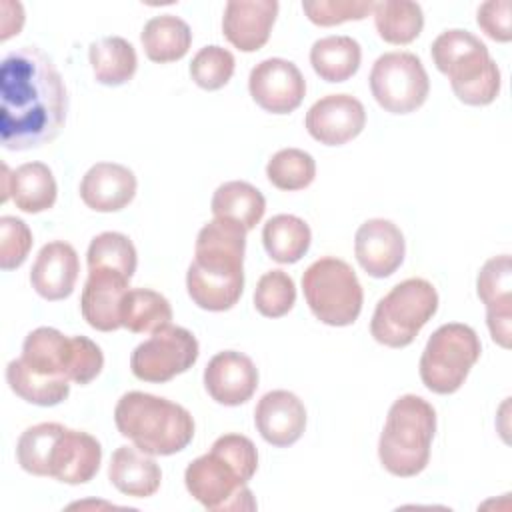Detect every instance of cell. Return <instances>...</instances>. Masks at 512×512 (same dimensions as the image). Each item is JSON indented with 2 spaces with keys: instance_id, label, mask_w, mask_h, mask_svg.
<instances>
[{
  "instance_id": "cell-9",
  "label": "cell",
  "mask_w": 512,
  "mask_h": 512,
  "mask_svg": "<svg viewBox=\"0 0 512 512\" xmlns=\"http://www.w3.org/2000/svg\"><path fill=\"white\" fill-rule=\"evenodd\" d=\"M438 310V292L424 278H408L378 300L370 320V334L388 348H404Z\"/></svg>"
},
{
  "instance_id": "cell-21",
  "label": "cell",
  "mask_w": 512,
  "mask_h": 512,
  "mask_svg": "<svg viewBox=\"0 0 512 512\" xmlns=\"http://www.w3.org/2000/svg\"><path fill=\"white\" fill-rule=\"evenodd\" d=\"M276 16V0H230L224 6L222 32L240 52H256L268 42Z\"/></svg>"
},
{
  "instance_id": "cell-25",
  "label": "cell",
  "mask_w": 512,
  "mask_h": 512,
  "mask_svg": "<svg viewBox=\"0 0 512 512\" xmlns=\"http://www.w3.org/2000/svg\"><path fill=\"white\" fill-rule=\"evenodd\" d=\"M108 478L112 486L132 498L156 494L162 482V470L156 460L136 446H118L112 452Z\"/></svg>"
},
{
  "instance_id": "cell-11",
  "label": "cell",
  "mask_w": 512,
  "mask_h": 512,
  "mask_svg": "<svg viewBox=\"0 0 512 512\" xmlns=\"http://www.w3.org/2000/svg\"><path fill=\"white\" fill-rule=\"evenodd\" d=\"M482 352L478 334L460 322L432 332L420 356V378L434 394H454L468 378Z\"/></svg>"
},
{
  "instance_id": "cell-19",
  "label": "cell",
  "mask_w": 512,
  "mask_h": 512,
  "mask_svg": "<svg viewBox=\"0 0 512 512\" xmlns=\"http://www.w3.org/2000/svg\"><path fill=\"white\" fill-rule=\"evenodd\" d=\"M124 274L108 268H88V278L80 296V310L84 320L100 332H114L120 324V304L128 292Z\"/></svg>"
},
{
  "instance_id": "cell-2",
  "label": "cell",
  "mask_w": 512,
  "mask_h": 512,
  "mask_svg": "<svg viewBox=\"0 0 512 512\" xmlns=\"http://www.w3.org/2000/svg\"><path fill=\"white\" fill-rule=\"evenodd\" d=\"M246 230L234 220L214 218L196 236L194 260L186 272L192 302L208 312L230 310L244 290Z\"/></svg>"
},
{
  "instance_id": "cell-13",
  "label": "cell",
  "mask_w": 512,
  "mask_h": 512,
  "mask_svg": "<svg viewBox=\"0 0 512 512\" xmlns=\"http://www.w3.org/2000/svg\"><path fill=\"white\" fill-rule=\"evenodd\" d=\"M198 354L196 336L182 326L168 324L134 348L130 370L138 380L162 384L192 368Z\"/></svg>"
},
{
  "instance_id": "cell-35",
  "label": "cell",
  "mask_w": 512,
  "mask_h": 512,
  "mask_svg": "<svg viewBox=\"0 0 512 512\" xmlns=\"http://www.w3.org/2000/svg\"><path fill=\"white\" fill-rule=\"evenodd\" d=\"M296 286L284 270H270L260 276L254 290V306L266 318H280L292 310Z\"/></svg>"
},
{
  "instance_id": "cell-7",
  "label": "cell",
  "mask_w": 512,
  "mask_h": 512,
  "mask_svg": "<svg viewBox=\"0 0 512 512\" xmlns=\"http://www.w3.org/2000/svg\"><path fill=\"white\" fill-rule=\"evenodd\" d=\"M436 432V410L416 394H404L388 410L378 458L382 466L400 478L420 474L430 460V444Z\"/></svg>"
},
{
  "instance_id": "cell-38",
  "label": "cell",
  "mask_w": 512,
  "mask_h": 512,
  "mask_svg": "<svg viewBox=\"0 0 512 512\" xmlns=\"http://www.w3.org/2000/svg\"><path fill=\"white\" fill-rule=\"evenodd\" d=\"M32 248V232L16 216L0 218V268L14 270L24 264Z\"/></svg>"
},
{
  "instance_id": "cell-20",
  "label": "cell",
  "mask_w": 512,
  "mask_h": 512,
  "mask_svg": "<svg viewBox=\"0 0 512 512\" xmlns=\"http://www.w3.org/2000/svg\"><path fill=\"white\" fill-rule=\"evenodd\" d=\"M254 422L268 444L288 448L304 434L306 408L296 394L288 390H272L258 400Z\"/></svg>"
},
{
  "instance_id": "cell-32",
  "label": "cell",
  "mask_w": 512,
  "mask_h": 512,
  "mask_svg": "<svg viewBox=\"0 0 512 512\" xmlns=\"http://www.w3.org/2000/svg\"><path fill=\"white\" fill-rule=\"evenodd\" d=\"M372 14L378 36L388 44H410L424 28L422 8L410 0L374 2Z\"/></svg>"
},
{
  "instance_id": "cell-14",
  "label": "cell",
  "mask_w": 512,
  "mask_h": 512,
  "mask_svg": "<svg viewBox=\"0 0 512 512\" xmlns=\"http://www.w3.org/2000/svg\"><path fill=\"white\" fill-rule=\"evenodd\" d=\"M252 100L270 114L294 112L306 94V80L298 66L284 58H266L250 70Z\"/></svg>"
},
{
  "instance_id": "cell-39",
  "label": "cell",
  "mask_w": 512,
  "mask_h": 512,
  "mask_svg": "<svg viewBox=\"0 0 512 512\" xmlns=\"http://www.w3.org/2000/svg\"><path fill=\"white\" fill-rule=\"evenodd\" d=\"M104 366V354L96 342L86 336H72L70 380L84 386L90 384Z\"/></svg>"
},
{
  "instance_id": "cell-22",
  "label": "cell",
  "mask_w": 512,
  "mask_h": 512,
  "mask_svg": "<svg viewBox=\"0 0 512 512\" xmlns=\"http://www.w3.org/2000/svg\"><path fill=\"white\" fill-rule=\"evenodd\" d=\"M78 272L80 262L76 250L64 240H54L40 248L30 270V284L38 296L56 302L72 294Z\"/></svg>"
},
{
  "instance_id": "cell-28",
  "label": "cell",
  "mask_w": 512,
  "mask_h": 512,
  "mask_svg": "<svg viewBox=\"0 0 512 512\" xmlns=\"http://www.w3.org/2000/svg\"><path fill=\"white\" fill-rule=\"evenodd\" d=\"M214 218H226L240 224L246 232L252 230L266 212V200L262 192L244 180L224 182L212 196Z\"/></svg>"
},
{
  "instance_id": "cell-3",
  "label": "cell",
  "mask_w": 512,
  "mask_h": 512,
  "mask_svg": "<svg viewBox=\"0 0 512 512\" xmlns=\"http://www.w3.org/2000/svg\"><path fill=\"white\" fill-rule=\"evenodd\" d=\"M256 468L254 442L242 434H224L214 440L210 452L186 466V490L212 512L256 510V500L248 488Z\"/></svg>"
},
{
  "instance_id": "cell-26",
  "label": "cell",
  "mask_w": 512,
  "mask_h": 512,
  "mask_svg": "<svg viewBox=\"0 0 512 512\" xmlns=\"http://www.w3.org/2000/svg\"><path fill=\"white\" fill-rule=\"evenodd\" d=\"M140 42L148 60L168 64L188 54L192 44V30L182 18L174 14H160L144 24Z\"/></svg>"
},
{
  "instance_id": "cell-17",
  "label": "cell",
  "mask_w": 512,
  "mask_h": 512,
  "mask_svg": "<svg viewBox=\"0 0 512 512\" xmlns=\"http://www.w3.org/2000/svg\"><path fill=\"white\" fill-rule=\"evenodd\" d=\"M354 254L366 274L372 278H388L404 262V234L392 220H366L356 230Z\"/></svg>"
},
{
  "instance_id": "cell-10",
  "label": "cell",
  "mask_w": 512,
  "mask_h": 512,
  "mask_svg": "<svg viewBox=\"0 0 512 512\" xmlns=\"http://www.w3.org/2000/svg\"><path fill=\"white\" fill-rule=\"evenodd\" d=\"M302 290L312 314L328 326H350L362 310L364 292L348 262L324 256L302 274Z\"/></svg>"
},
{
  "instance_id": "cell-1",
  "label": "cell",
  "mask_w": 512,
  "mask_h": 512,
  "mask_svg": "<svg viewBox=\"0 0 512 512\" xmlns=\"http://www.w3.org/2000/svg\"><path fill=\"white\" fill-rule=\"evenodd\" d=\"M68 94L54 62L38 46L8 52L0 66V138L8 150L52 142L66 122Z\"/></svg>"
},
{
  "instance_id": "cell-36",
  "label": "cell",
  "mask_w": 512,
  "mask_h": 512,
  "mask_svg": "<svg viewBox=\"0 0 512 512\" xmlns=\"http://www.w3.org/2000/svg\"><path fill=\"white\" fill-rule=\"evenodd\" d=\"M236 60L230 50L210 44L200 48L190 62L192 80L204 90H220L234 74Z\"/></svg>"
},
{
  "instance_id": "cell-31",
  "label": "cell",
  "mask_w": 512,
  "mask_h": 512,
  "mask_svg": "<svg viewBox=\"0 0 512 512\" xmlns=\"http://www.w3.org/2000/svg\"><path fill=\"white\" fill-rule=\"evenodd\" d=\"M172 320L170 302L150 288H128L120 304V324L134 334H152Z\"/></svg>"
},
{
  "instance_id": "cell-15",
  "label": "cell",
  "mask_w": 512,
  "mask_h": 512,
  "mask_svg": "<svg viewBox=\"0 0 512 512\" xmlns=\"http://www.w3.org/2000/svg\"><path fill=\"white\" fill-rule=\"evenodd\" d=\"M366 124L362 102L350 94H328L306 112L308 134L326 146H342L356 138Z\"/></svg>"
},
{
  "instance_id": "cell-34",
  "label": "cell",
  "mask_w": 512,
  "mask_h": 512,
  "mask_svg": "<svg viewBox=\"0 0 512 512\" xmlns=\"http://www.w3.org/2000/svg\"><path fill=\"white\" fill-rule=\"evenodd\" d=\"M88 268H108L132 278L138 254L132 240L120 232H102L92 238L86 254Z\"/></svg>"
},
{
  "instance_id": "cell-24",
  "label": "cell",
  "mask_w": 512,
  "mask_h": 512,
  "mask_svg": "<svg viewBox=\"0 0 512 512\" xmlns=\"http://www.w3.org/2000/svg\"><path fill=\"white\" fill-rule=\"evenodd\" d=\"M4 194L2 200H14L16 208L28 214L50 210L56 202L58 186L52 170L44 162H26L14 172L4 166Z\"/></svg>"
},
{
  "instance_id": "cell-5",
  "label": "cell",
  "mask_w": 512,
  "mask_h": 512,
  "mask_svg": "<svg viewBox=\"0 0 512 512\" xmlns=\"http://www.w3.org/2000/svg\"><path fill=\"white\" fill-rule=\"evenodd\" d=\"M72 336L40 326L24 338L22 354L8 362L6 382L22 400L36 406H56L70 394Z\"/></svg>"
},
{
  "instance_id": "cell-8",
  "label": "cell",
  "mask_w": 512,
  "mask_h": 512,
  "mask_svg": "<svg viewBox=\"0 0 512 512\" xmlns=\"http://www.w3.org/2000/svg\"><path fill=\"white\" fill-rule=\"evenodd\" d=\"M430 54L460 102L486 106L500 94V70L486 44L472 32L460 28L442 32L432 42Z\"/></svg>"
},
{
  "instance_id": "cell-16",
  "label": "cell",
  "mask_w": 512,
  "mask_h": 512,
  "mask_svg": "<svg viewBox=\"0 0 512 512\" xmlns=\"http://www.w3.org/2000/svg\"><path fill=\"white\" fill-rule=\"evenodd\" d=\"M476 292L486 306V324L492 340L502 348H510L512 264L508 254H500L484 262L476 278Z\"/></svg>"
},
{
  "instance_id": "cell-33",
  "label": "cell",
  "mask_w": 512,
  "mask_h": 512,
  "mask_svg": "<svg viewBox=\"0 0 512 512\" xmlns=\"http://www.w3.org/2000/svg\"><path fill=\"white\" fill-rule=\"evenodd\" d=\"M266 176L278 190H304L316 176V162L300 148H284L268 160Z\"/></svg>"
},
{
  "instance_id": "cell-27",
  "label": "cell",
  "mask_w": 512,
  "mask_h": 512,
  "mask_svg": "<svg viewBox=\"0 0 512 512\" xmlns=\"http://www.w3.org/2000/svg\"><path fill=\"white\" fill-rule=\"evenodd\" d=\"M90 66L96 82L104 86H122L136 74L138 56L134 46L122 36H106L90 44Z\"/></svg>"
},
{
  "instance_id": "cell-6",
  "label": "cell",
  "mask_w": 512,
  "mask_h": 512,
  "mask_svg": "<svg viewBox=\"0 0 512 512\" xmlns=\"http://www.w3.org/2000/svg\"><path fill=\"white\" fill-rule=\"evenodd\" d=\"M114 422L124 438L150 456H172L194 438V418L184 406L140 390L118 400Z\"/></svg>"
},
{
  "instance_id": "cell-12",
  "label": "cell",
  "mask_w": 512,
  "mask_h": 512,
  "mask_svg": "<svg viewBox=\"0 0 512 512\" xmlns=\"http://www.w3.org/2000/svg\"><path fill=\"white\" fill-rule=\"evenodd\" d=\"M370 90L376 102L390 114L418 110L430 92V80L422 60L412 52H386L370 70Z\"/></svg>"
},
{
  "instance_id": "cell-37",
  "label": "cell",
  "mask_w": 512,
  "mask_h": 512,
  "mask_svg": "<svg viewBox=\"0 0 512 512\" xmlns=\"http://www.w3.org/2000/svg\"><path fill=\"white\" fill-rule=\"evenodd\" d=\"M374 2L370 0H316L302 2V10L316 26H336L350 20H364L372 14Z\"/></svg>"
},
{
  "instance_id": "cell-23",
  "label": "cell",
  "mask_w": 512,
  "mask_h": 512,
  "mask_svg": "<svg viewBox=\"0 0 512 512\" xmlns=\"http://www.w3.org/2000/svg\"><path fill=\"white\" fill-rule=\"evenodd\" d=\"M136 176L116 162H96L80 182L82 202L96 212H118L136 196Z\"/></svg>"
},
{
  "instance_id": "cell-4",
  "label": "cell",
  "mask_w": 512,
  "mask_h": 512,
  "mask_svg": "<svg viewBox=\"0 0 512 512\" xmlns=\"http://www.w3.org/2000/svg\"><path fill=\"white\" fill-rule=\"evenodd\" d=\"M16 460L28 474L50 476L76 486L96 476L102 462V446L88 432L66 428L58 422H40L20 434Z\"/></svg>"
},
{
  "instance_id": "cell-40",
  "label": "cell",
  "mask_w": 512,
  "mask_h": 512,
  "mask_svg": "<svg viewBox=\"0 0 512 512\" xmlns=\"http://www.w3.org/2000/svg\"><path fill=\"white\" fill-rule=\"evenodd\" d=\"M510 0H488L480 4L476 22L484 30V34L496 42H510Z\"/></svg>"
},
{
  "instance_id": "cell-18",
  "label": "cell",
  "mask_w": 512,
  "mask_h": 512,
  "mask_svg": "<svg viewBox=\"0 0 512 512\" xmlns=\"http://www.w3.org/2000/svg\"><path fill=\"white\" fill-rule=\"evenodd\" d=\"M204 388L214 402L222 406H240L256 392L258 370L246 354L224 350L212 356L206 364Z\"/></svg>"
},
{
  "instance_id": "cell-30",
  "label": "cell",
  "mask_w": 512,
  "mask_h": 512,
  "mask_svg": "<svg viewBox=\"0 0 512 512\" xmlns=\"http://www.w3.org/2000/svg\"><path fill=\"white\" fill-rule=\"evenodd\" d=\"M262 242L268 256L280 264L298 262L310 248V226L294 214H276L262 228Z\"/></svg>"
},
{
  "instance_id": "cell-29",
  "label": "cell",
  "mask_w": 512,
  "mask_h": 512,
  "mask_svg": "<svg viewBox=\"0 0 512 512\" xmlns=\"http://www.w3.org/2000/svg\"><path fill=\"white\" fill-rule=\"evenodd\" d=\"M362 60V48L352 36H326L312 44L310 64L326 82H344L352 78Z\"/></svg>"
}]
</instances>
